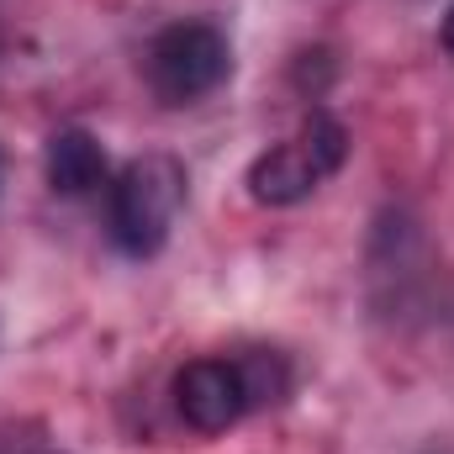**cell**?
<instances>
[{"label": "cell", "instance_id": "4", "mask_svg": "<svg viewBox=\"0 0 454 454\" xmlns=\"http://www.w3.org/2000/svg\"><path fill=\"white\" fill-rule=\"evenodd\" d=\"M175 407L196 434H227L248 412L238 364L232 359H191L175 375Z\"/></svg>", "mask_w": 454, "mask_h": 454}, {"label": "cell", "instance_id": "5", "mask_svg": "<svg viewBox=\"0 0 454 454\" xmlns=\"http://www.w3.org/2000/svg\"><path fill=\"white\" fill-rule=\"evenodd\" d=\"M43 175L59 196H90L106 185V148L85 127H64L43 148Z\"/></svg>", "mask_w": 454, "mask_h": 454}, {"label": "cell", "instance_id": "1", "mask_svg": "<svg viewBox=\"0 0 454 454\" xmlns=\"http://www.w3.org/2000/svg\"><path fill=\"white\" fill-rule=\"evenodd\" d=\"M185 207V169L169 153L132 159L112 185V243L127 259H148L164 248L169 227Z\"/></svg>", "mask_w": 454, "mask_h": 454}, {"label": "cell", "instance_id": "6", "mask_svg": "<svg viewBox=\"0 0 454 454\" xmlns=\"http://www.w3.org/2000/svg\"><path fill=\"white\" fill-rule=\"evenodd\" d=\"M232 364H238V375H243L248 407H270V402H280V396L291 391V370H286V359L270 354V348H254V354H243V359H232Z\"/></svg>", "mask_w": 454, "mask_h": 454}, {"label": "cell", "instance_id": "7", "mask_svg": "<svg viewBox=\"0 0 454 454\" xmlns=\"http://www.w3.org/2000/svg\"><path fill=\"white\" fill-rule=\"evenodd\" d=\"M444 48L454 53V5H450V16H444Z\"/></svg>", "mask_w": 454, "mask_h": 454}, {"label": "cell", "instance_id": "8", "mask_svg": "<svg viewBox=\"0 0 454 454\" xmlns=\"http://www.w3.org/2000/svg\"><path fill=\"white\" fill-rule=\"evenodd\" d=\"M0 169H5V159H0Z\"/></svg>", "mask_w": 454, "mask_h": 454}, {"label": "cell", "instance_id": "2", "mask_svg": "<svg viewBox=\"0 0 454 454\" xmlns=\"http://www.w3.org/2000/svg\"><path fill=\"white\" fill-rule=\"evenodd\" d=\"M343 153H348V132L328 112H312L291 143H280V148H270V153L254 159L248 191L264 207H296V201H307L339 169Z\"/></svg>", "mask_w": 454, "mask_h": 454}, {"label": "cell", "instance_id": "3", "mask_svg": "<svg viewBox=\"0 0 454 454\" xmlns=\"http://www.w3.org/2000/svg\"><path fill=\"white\" fill-rule=\"evenodd\" d=\"M227 69H232V53H227V37L212 21H175V27H164L148 43V59H143L148 90L164 106H191V101L212 96L227 80Z\"/></svg>", "mask_w": 454, "mask_h": 454}]
</instances>
